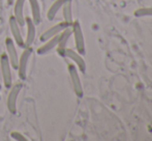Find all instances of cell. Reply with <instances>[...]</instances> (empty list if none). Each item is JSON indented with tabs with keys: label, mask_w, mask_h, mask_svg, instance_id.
Returning <instances> with one entry per match:
<instances>
[{
	"label": "cell",
	"mask_w": 152,
	"mask_h": 141,
	"mask_svg": "<svg viewBox=\"0 0 152 141\" xmlns=\"http://www.w3.org/2000/svg\"><path fill=\"white\" fill-rule=\"evenodd\" d=\"M70 28H72V35H74L77 51L81 55H84L85 52H86V49H85L84 35H83L82 26H81L80 22L78 20H74V22L70 25Z\"/></svg>",
	"instance_id": "6da1fadb"
},
{
	"label": "cell",
	"mask_w": 152,
	"mask_h": 141,
	"mask_svg": "<svg viewBox=\"0 0 152 141\" xmlns=\"http://www.w3.org/2000/svg\"><path fill=\"white\" fill-rule=\"evenodd\" d=\"M0 69L3 79V84L7 89L10 88L12 85V65L10 62L6 53H2L0 55Z\"/></svg>",
	"instance_id": "7a4b0ae2"
},
{
	"label": "cell",
	"mask_w": 152,
	"mask_h": 141,
	"mask_svg": "<svg viewBox=\"0 0 152 141\" xmlns=\"http://www.w3.org/2000/svg\"><path fill=\"white\" fill-rule=\"evenodd\" d=\"M31 54H32V48L30 46V47H25L22 54L19 56V63H18V69H17V70H18L19 77L22 80H25L27 77V69H28Z\"/></svg>",
	"instance_id": "3957f363"
},
{
	"label": "cell",
	"mask_w": 152,
	"mask_h": 141,
	"mask_svg": "<svg viewBox=\"0 0 152 141\" xmlns=\"http://www.w3.org/2000/svg\"><path fill=\"white\" fill-rule=\"evenodd\" d=\"M22 83L17 82L14 85H12L10 88V93H8L7 99H6V105H7L8 111L12 114L17 112V101H18V97L22 90Z\"/></svg>",
	"instance_id": "277c9868"
},
{
	"label": "cell",
	"mask_w": 152,
	"mask_h": 141,
	"mask_svg": "<svg viewBox=\"0 0 152 141\" xmlns=\"http://www.w3.org/2000/svg\"><path fill=\"white\" fill-rule=\"evenodd\" d=\"M67 70H68V74H69L70 81H72V88H74L75 93H76L77 97L82 98L83 95H84V90H83L82 82H81L79 72H78V70H77L76 65L69 63V65H67Z\"/></svg>",
	"instance_id": "5b68a950"
},
{
	"label": "cell",
	"mask_w": 152,
	"mask_h": 141,
	"mask_svg": "<svg viewBox=\"0 0 152 141\" xmlns=\"http://www.w3.org/2000/svg\"><path fill=\"white\" fill-rule=\"evenodd\" d=\"M8 25H10L12 40L16 43V45H18L19 47H22V48H25V40L22 35V32H21V28H20L21 26L17 22V20L15 19L14 16L10 17V19H8Z\"/></svg>",
	"instance_id": "8992f818"
},
{
	"label": "cell",
	"mask_w": 152,
	"mask_h": 141,
	"mask_svg": "<svg viewBox=\"0 0 152 141\" xmlns=\"http://www.w3.org/2000/svg\"><path fill=\"white\" fill-rule=\"evenodd\" d=\"M5 49H6V55H7L8 59H10L12 68L17 70L19 63V55L16 48V43L14 42V40L12 37L5 38Z\"/></svg>",
	"instance_id": "52a82bcc"
},
{
	"label": "cell",
	"mask_w": 152,
	"mask_h": 141,
	"mask_svg": "<svg viewBox=\"0 0 152 141\" xmlns=\"http://www.w3.org/2000/svg\"><path fill=\"white\" fill-rule=\"evenodd\" d=\"M63 57H67L70 60H72L76 65L78 67V69L80 70L81 73L84 74L86 72V62H85L84 58L82 57V55L78 52V51H75L70 48H66L65 51H64Z\"/></svg>",
	"instance_id": "ba28073f"
},
{
	"label": "cell",
	"mask_w": 152,
	"mask_h": 141,
	"mask_svg": "<svg viewBox=\"0 0 152 141\" xmlns=\"http://www.w3.org/2000/svg\"><path fill=\"white\" fill-rule=\"evenodd\" d=\"M69 26H70V24H68V23L65 22V21H62V22L57 23V24H55L54 26L50 27V28H48L47 30H45L44 32L42 33V35H40V37H39L40 42H45V40L53 37V36L58 35L62 30H64V29L67 28V27H69Z\"/></svg>",
	"instance_id": "9c48e42d"
},
{
	"label": "cell",
	"mask_w": 152,
	"mask_h": 141,
	"mask_svg": "<svg viewBox=\"0 0 152 141\" xmlns=\"http://www.w3.org/2000/svg\"><path fill=\"white\" fill-rule=\"evenodd\" d=\"M70 36H72V28H70V26L65 28L64 30H62L58 35L56 48H57V53L62 57H63L65 49L67 48L66 46H67V43H68V40H69Z\"/></svg>",
	"instance_id": "30bf717a"
},
{
	"label": "cell",
	"mask_w": 152,
	"mask_h": 141,
	"mask_svg": "<svg viewBox=\"0 0 152 141\" xmlns=\"http://www.w3.org/2000/svg\"><path fill=\"white\" fill-rule=\"evenodd\" d=\"M25 25H26V38H25V47H30L35 40L36 29L35 23L32 21L31 18H25Z\"/></svg>",
	"instance_id": "8fae6325"
},
{
	"label": "cell",
	"mask_w": 152,
	"mask_h": 141,
	"mask_svg": "<svg viewBox=\"0 0 152 141\" xmlns=\"http://www.w3.org/2000/svg\"><path fill=\"white\" fill-rule=\"evenodd\" d=\"M27 0H15L14 2V15L15 19L19 23L21 27L25 26V16H24V7Z\"/></svg>",
	"instance_id": "7c38bea8"
},
{
	"label": "cell",
	"mask_w": 152,
	"mask_h": 141,
	"mask_svg": "<svg viewBox=\"0 0 152 141\" xmlns=\"http://www.w3.org/2000/svg\"><path fill=\"white\" fill-rule=\"evenodd\" d=\"M57 40H58V35L53 36V37L49 38V40L42 42V45L40 47H38L36 52L39 55L47 54L48 52H50L51 50H53L54 48H56L57 46Z\"/></svg>",
	"instance_id": "4fadbf2b"
},
{
	"label": "cell",
	"mask_w": 152,
	"mask_h": 141,
	"mask_svg": "<svg viewBox=\"0 0 152 141\" xmlns=\"http://www.w3.org/2000/svg\"><path fill=\"white\" fill-rule=\"evenodd\" d=\"M67 1H70V0H55L51 6L49 7L48 12H47V18H48L49 21H53L56 17V15L58 14V12L62 8V6L66 3Z\"/></svg>",
	"instance_id": "5bb4252c"
},
{
	"label": "cell",
	"mask_w": 152,
	"mask_h": 141,
	"mask_svg": "<svg viewBox=\"0 0 152 141\" xmlns=\"http://www.w3.org/2000/svg\"><path fill=\"white\" fill-rule=\"evenodd\" d=\"M29 2L31 10V19L34 23L39 24L42 21V12H40V5L38 0H27Z\"/></svg>",
	"instance_id": "9a60e30c"
},
{
	"label": "cell",
	"mask_w": 152,
	"mask_h": 141,
	"mask_svg": "<svg viewBox=\"0 0 152 141\" xmlns=\"http://www.w3.org/2000/svg\"><path fill=\"white\" fill-rule=\"evenodd\" d=\"M62 16H63V21L67 22L68 24L72 25V23L74 22L72 19V0L67 1L63 6H62Z\"/></svg>",
	"instance_id": "2e32d148"
},
{
	"label": "cell",
	"mask_w": 152,
	"mask_h": 141,
	"mask_svg": "<svg viewBox=\"0 0 152 141\" xmlns=\"http://www.w3.org/2000/svg\"><path fill=\"white\" fill-rule=\"evenodd\" d=\"M134 16L136 18L141 17H152V7H140L134 12Z\"/></svg>",
	"instance_id": "e0dca14e"
},
{
	"label": "cell",
	"mask_w": 152,
	"mask_h": 141,
	"mask_svg": "<svg viewBox=\"0 0 152 141\" xmlns=\"http://www.w3.org/2000/svg\"><path fill=\"white\" fill-rule=\"evenodd\" d=\"M10 137L17 141H27V138L23 134H21L20 132H17V131H12L10 133Z\"/></svg>",
	"instance_id": "ac0fdd59"
},
{
	"label": "cell",
	"mask_w": 152,
	"mask_h": 141,
	"mask_svg": "<svg viewBox=\"0 0 152 141\" xmlns=\"http://www.w3.org/2000/svg\"><path fill=\"white\" fill-rule=\"evenodd\" d=\"M6 2H7L8 5H12V4H14L15 0H6Z\"/></svg>",
	"instance_id": "d6986e66"
},
{
	"label": "cell",
	"mask_w": 152,
	"mask_h": 141,
	"mask_svg": "<svg viewBox=\"0 0 152 141\" xmlns=\"http://www.w3.org/2000/svg\"><path fill=\"white\" fill-rule=\"evenodd\" d=\"M0 90H1V85H0Z\"/></svg>",
	"instance_id": "ffe728a7"
}]
</instances>
